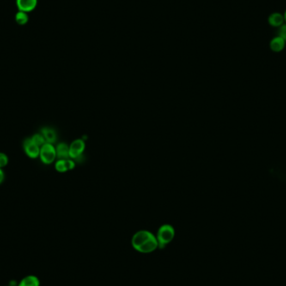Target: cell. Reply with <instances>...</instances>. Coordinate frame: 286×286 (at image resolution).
I'll use <instances>...</instances> for the list:
<instances>
[{"label":"cell","instance_id":"obj_16","mask_svg":"<svg viewBox=\"0 0 286 286\" xmlns=\"http://www.w3.org/2000/svg\"><path fill=\"white\" fill-rule=\"evenodd\" d=\"M278 36L281 37L286 42V24L285 23L282 26L278 28Z\"/></svg>","mask_w":286,"mask_h":286},{"label":"cell","instance_id":"obj_3","mask_svg":"<svg viewBox=\"0 0 286 286\" xmlns=\"http://www.w3.org/2000/svg\"><path fill=\"white\" fill-rule=\"evenodd\" d=\"M39 158L42 162L45 164H51L56 158V150L53 144L45 143L40 147Z\"/></svg>","mask_w":286,"mask_h":286},{"label":"cell","instance_id":"obj_13","mask_svg":"<svg viewBox=\"0 0 286 286\" xmlns=\"http://www.w3.org/2000/svg\"><path fill=\"white\" fill-rule=\"evenodd\" d=\"M15 20L19 25H24L28 22L29 16L26 12L19 11L15 15Z\"/></svg>","mask_w":286,"mask_h":286},{"label":"cell","instance_id":"obj_17","mask_svg":"<svg viewBox=\"0 0 286 286\" xmlns=\"http://www.w3.org/2000/svg\"><path fill=\"white\" fill-rule=\"evenodd\" d=\"M4 177H5L4 176V172H3V170L0 168V184L3 183V180H4Z\"/></svg>","mask_w":286,"mask_h":286},{"label":"cell","instance_id":"obj_18","mask_svg":"<svg viewBox=\"0 0 286 286\" xmlns=\"http://www.w3.org/2000/svg\"><path fill=\"white\" fill-rule=\"evenodd\" d=\"M284 18H285V23L286 24V11H285V14H284Z\"/></svg>","mask_w":286,"mask_h":286},{"label":"cell","instance_id":"obj_10","mask_svg":"<svg viewBox=\"0 0 286 286\" xmlns=\"http://www.w3.org/2000/svg\"><path fill=\"white\" fill-rule=\"evenodd\" d=\"M17 286H40V280L36 275H27L21 279Z\"/></svg>","mask_w":286,"mask_h":286},{"label":"cell","instance_id":"obj_1","mask_svg":"<svg viewBox=\"0 0 286 286\" xmlns=\"http://www.w3.org/2000/svg\"><path fill=\"white\" fill-rule=\"evenodd\" d=\"M134 250L142 254H151L159 248L157 237L147 230H140L131 238Z\"/></svg>","mask_w":286,"mask_h":286},{"label":"cell","instance_id":"obj_5","mask_svg":"<svg viewBox=\"0 0 286 286\" xmlns=\"http://www.w3.org/2000/svg\"><path fill=\"white\" fill-rule=\"evenodd\" d=\"M24 150L25 153L30 157L31 159H37L39 156L40 148L39 146H37L31 138H27L24 142Z\"/></svg>","mask_w":286,"mask_h":286},{"label":"cell","instance_id":"obj_12","mask_svg":"<svg viewBox=\"0 0 286 286\" xmlns=\"http://www.w3.org/2000/svg\"><path fill=\"white\" fill-rule=\"evenodd\" d=\"M41 134L45 137V141L47 143L53 144L56 142L57 136H56V131L52 128H43L41 130Z\"/></svg>","mask_w":286,"mask_h":286},{"label":"cell","instance_id":"obj_15","mask_svg":"<svg viewBox=\"0 0 286 286\" xmlns=\"http://www.w3.org/2000/svg\"><path fill=\"white\" fill-rule=\"evenodd\" d=\"M8 162V157L4 153H0V168L5 167Z\"/></svg>","mask_w":286,"mask_h":286},{"label":"cell","instance_id":"obj_4","mask_svg":"<svg viewBox=\"0 0 286 286\" xmlns=\"http://www.w3.org/2000/svg\"><path fill=\"white\" fill-rule=\"evenodd\" d=\"M86 148V144L83 140H75L70 146V158L72 159H77L82 156L84 150Z\"/></svg>","mask_w":286,"mask_h":286},{"label":"cell","instance_id":"obj_9","mask_svg":"<svg viewBox=\"0 0 286 286\" xmlns=\"http://www.w3.org/2000/svg\"><path fill=\"white\" fill-rule=\"evenodd\" d=\"M17 6L20 11L30 12L37 5V0H17Z\"/></svg>","mask_w":286,"mask_h":286},{"label":"cell","instance_id":"obj_14","mask_svg":"<svg viewBox=\"0 0 286 286\" xmlns=\"http://www.w3.org/2000/svg\"><path fill=\"white\" fill-rule=\"evenodd\" d=\"M31 139L33 141L37 146H39V147H41L43 145H45L46 143V141H45V137L43 136L42 134H35L33 135Z\"/></svg>","mask_w":286,"mask_h":286},{"label":"cell","instance_id":"obj_8","mask_svg":"<svg viewBox=\"0 0 286 286\" xmlns=\"http://www.w3.org/2000/svg\"><path fill=\"white\" fill-rule=\"evenodd\" d=\"M286 42L281 37L275 36L270 40V48L275 53H280L286 47Z\"/></svg>","mask_w":286,"mask_h":286},{"label":"cell","instance_id":"obj_2","mask_svg":"<svg viewBox=\"0 0 286 286\" xmlns=\"http://www.w3.org/2000/svg\"><path fill=\"white\" fill-rule=\"evenodd\" d=\"M157 239L159 242V249H163L173 240L175 237V230L172 225L163 224L159 228L157 233Z\"/></svg>","mask_w":286,"mask_h":286},{"label":"cell","instance_id":"obj_6","mask_svg":"<svg viewBox=\"0 0 286 286\" xmlns=\"http://www.w3.org/2000/svg\"><path fill=\"white\" fill-rule=\"evenodd\" d=\"M75 166V162L70 159H60L56 163V169L59 172H65L72 170Z\"/></svg>","mask_w":286,"mask_h":286},{"label":"cell","instance_id":"obj_19","mask_svg":"<svg viewBox=\"0 0 286 286\" xmlns=\"http://www.w3.org/2000/svg\"></svg>","mask_w":286,"mask_h":286},{"label":"cell","instance_id":"obj_7","mask_svg":"<svg viewBox=\"0 0 286 286\" xmlns=\"http://www.w3.org/2000/svg\"><path fill=\"white\" fill-rule=\"evenodd\" d=\"M268 22L270 24V26L275 27V28H280L285 24L284 14H281L279 12L272 13L268 18Z\"/></svg>","mask_w":286,"mask_h":286},{"label":"cell","instance_id":"obj_11","mask_svg":"<svg viewBox=\"0 0 286 286\" xmlns=\"http://www.w3.org/2000/svg\"><path fill=\"white\" fill-rule=\"evenodd\" d=\"M56 156L60 159H68L70 158V147L64 142L57 145L56 148Z\"/></svg>","mask_w":286,"mask_h":286}]
</instances>
